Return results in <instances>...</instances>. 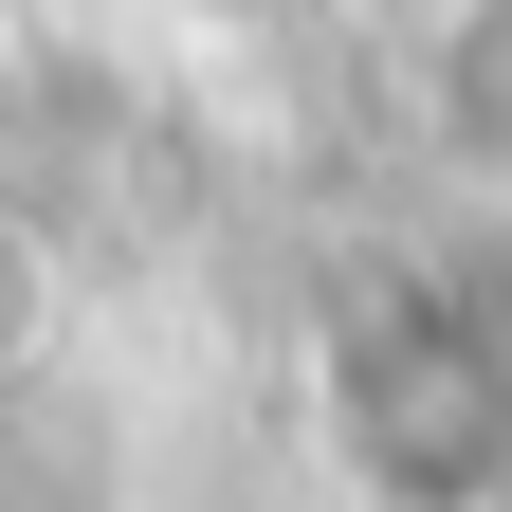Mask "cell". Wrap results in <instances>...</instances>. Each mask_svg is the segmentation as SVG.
Segmentation results:
<instances>
[{
  "instance_id": "obj_1",
  "label": "cell",
  "mask_w": 512,
  "mask_h": 512,
  "mask_svg": "<svg viewBox=\"0 0 512 512\" xmlns=\"http://www.w3.org/2000/svg\"><path fill=\"white\" fill-rule=\"evenodd\" d=\"M55 311H74V275H55V238L0 202V384H19L37 348H55Z\"/></svg>"
},
{
  "instance_id": "obj_2",
  "label": "cell",
  "mask_w": 512,
  "mask_h": 512,
  "mask_svg": "<svg viewBox=\"0 0 512 512\" xmlns=\"http://www.w3.org/2000/svg\"><path fill=\"white\" fill-rule=\"evenodd\" d=\"M0 110H19V37H0Z\"/></svg>"
}]
</instances>
